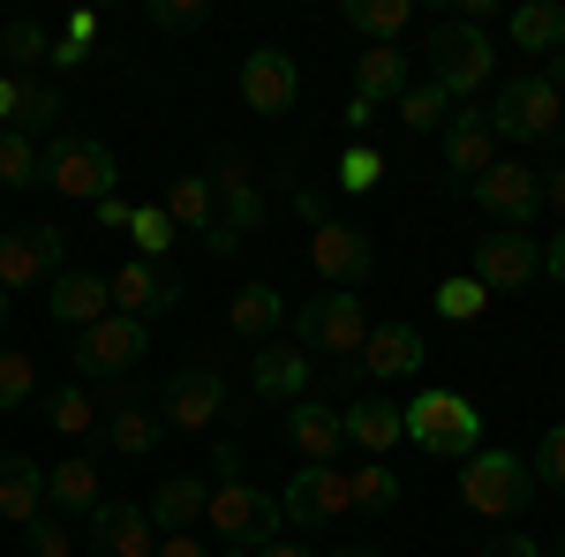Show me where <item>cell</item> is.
I'll list each match as a JSON object with an SVG mask.
<instances>
[{
	"instance_id": "6da1fadb",
	"label": "cell",
	"mask_w": 565,
	"mask_h": 557,
	"mask_svg": "<svg viewBox=\"0 0 565 557\" xmlns=\"http://www.w3.org/2000/svg\"><path fill=\"white\" fill-rule=\"evenodd\" d=\"M39 189L84 196V204H98V196H121V159H114L98 136L61 129V136H53V143L39 151Z\"/></svg>"
},
{
	"instance_id": "7a4b0ae2",
	"label": "cell",
	"mask_w": 565,
	"mask_h": 557,
	"mask_svg": "<svg viewBox=\"0 0 565 557\" xmlns=\"http://www.w3.org/2000/svg\"><path fill=\"white\" fill-rule=\"evenodd\" d=\"M399 422H407V437H415L423 452H437V460H476L482 452L476 399H460V392H445V385H423L415 407H399Z\"/></svg>"
},
{
	"instance_id": "3957f363",
	"label": "cell",
	"mask_w": 565,
	"mask_h": 557,
	"mask_svg": "<svg viewBox=\"0 0 565 557\" xmlns=\"http://www.w3.org/2000/svg\"><path fill=\"white\" fill-rule=\"evenodd\" d=\"M460 505L482 519H521L535 505V474L521 452H476L460 460Z\"/></svg>"
},
{
	"instance_id": "277c9868",
	"label": "cell",
	"mask_w": 565,
	"mask_h": 557,
	"mask_svg": "<svg viewBox=\"0 0 565 557\" xmlns=\"http://www.w3.org/2000/svg\"><path fill=\"white\" fill-rule=\"evenodd\" d=\"M204 527H212L226 550H264L279 535V497L257 490V482H212V505H204Z\"/></svg>"
},
{
	"instance_id": "5b68a950",
	"label": "cell",
	"mask_w": 565,
	"mask_h": 557,
	"mask_svg": "<svg viewBox=\"0 0 565 557\" xmlns=\"http://www.w3.org/2000/svg\"><path fill=\"white\" fill-rule=\"evenodd\" d=\"M490 76H498L490 31H482V23H437L430 31V84L445 90V98H476Z\"/></svg>"
},
{
	"instance_id": "8992f818",
	"label": "cell",
	"mask_w": 565,
	"mask_h": 557,
	"mask_svg": "<svg viewBox=\"0 0 565 557\" xmlns=\"http://www.w3.org/2000/svg\"><path fill=\"white\" fill-rule=\"evenodd\" d=\"M490 136H558L565 129V90L551 84V76H505L498 84V98H490Z\"/></svg>"
},
{
	"instance_id": "52a82bcc",
	"label": "cell",
	"mask_w": 565,
	"mask_h": 557,
	"mask_svg": "<svg viewBox=\"0 0 565 557\" xmlns=\"http://www.w3.org/2000/svg\"><path fill=\"white\" fill-rule=\"evenodd\" d=\"M68 271V234L61 226H15L0 234V294H39Z\"/></svg>"
},
{
	"instance_id": "ba28073f",
	"label": "cell",
	"mask_w": 565,
	"mask_h": 557,
	"mask_svg": "<svg viewBox=\"0 0 565 557\" xmlns=\"http://www.w3.org/2000/svg\"><path fill=\"white\" fill-rule=\"evenodd\" d=\"M362 340H370L362 294H340V287H324L317 301H302V332H295V346H302V354L348 362V354H362Z\"/></svg>"
},
{
	"instance_id": "9c48e42d",
	"label": "cell",
	"mask_w": 565,
	"mask_h": 557,
	"mask_svg": "<svg viewBox=\"0 0 565 557\" xmlns=\"http://www.w3.org/2000/svg\"><path fill=\"white\" fill-rule=\"evenodd\" d=\"M143 346H151V324H136V317L114 309V317H98L90 332H76L68 362H76L84 377H106V385H114V377H129L136 362H143Z\"/></svg>"
},
{
	"instance_id": "30bf717a",
	"label": "cell",
	"mask_w": 565,
	"mask_h": 557,
	"mask_svg": "<svg viewBox=\"0 0 565 557\" xmlns=\"http://www.w3.org/2000/svg\"><path fill=\"white\" fill-rule=\"evenodd\" d=\"M264 226V196H257V181H249V167H226L212 173V234H204V249L212 257H234L242 249V234H257Z\"/></svg>"
},
{
	"instance_id": "8fae6325",
	"label": "cell",
	"mask_w": 565,
	"mask_h": 557,
	"mask_svg": "<svg viewBox=\"0 0 565 557\" xmlns=\"http://www.w3.org/2000/svg\"><path fill=\"white\" fill-rule=\"evenodd\" d=\"M535 271H543V242L498 226L490 242H476V271L468 279H476L482 294H521V287H535Z\"/></svg>"
},
{
	"instance_id": "7c38bea8",
	"label": "cell",
	"mask_w": 565,
	"mask_h": 557,
	"mask_svg": "<svg viewBox=\"0 0 565 557\" xmlns=\"http://www.w3.org/2000/svg\"><path fill=\"white\" fill-rule=\"evenodd\" d=\"M309 264H317V279H324V287H340V294H362V279L377 271V249H370V234H362V226H340V218H324V226L309 234Z\"/></svg>"
},
{
	"instance_id": "4fadbf2b",
	"label": "cell",
	"mask_w": 565,
	"mask_h": 557,
	"mask_svg": "<svg viewBox=\"0 0 565 557\" xmlns=\"http://www.w3.org/2000/svg\"><path fill=\"white\" fill-rule=\"evenodd\" d=\"M354 513V497H348V474L340 468H302L287 490H279V519H295V527H340V519Z\"/></svg>"
},
{
	"instance_id": "5bb4252c",
	"label": "cell",
	"mask_w": 565,
	"mask_h": 557,
	"mask_svg": "<svg viewBox=\"0 0 565 557\" xmlns=\"http://www.w3.org/2000/svg\"><path fill=\"white\" fill-rule=\"evenodd\" d=\"M242 106L264 114V121L295 114V106H302V61H287L279 45H257V53L242 61Z\"/></svg>"
},
{
	"instance_id": "9a60e30c",
	"label": "cell",
	"mask_w": 565,
	"mask_h": 557,
	"mask_svg": "<svg viewBox=\"0 0 565 557\" xmlns=\"http://www.w3.org/2000/svg\"><path fill=\"white\" fill-rule=\"evenodd\" d=\"M476 204L498 226H513V234H527V218L543 212V173L521 167V159H498L490 173H476Z\"/></svg>"
},
{
	"instance_id": "2e32d148",
	"label": "cell",
	"mask_w": 565,
	"mask_h": 557,
	"mask_svg": "<svg viewBox=\"0 0 565 557\" xmlns=\"http://www.w3.org/2000/svg\"><path fill=\"white\" fill-rule=\"evenodd\" d=\"M218 407H226V377H218L212 362H189V369L167 377V415L159 422L167 429H212Z\"/></svg>"
},
{
	"instance_id": "e0dca14e",
	"label": "cell",
	"mask_w": 565,
	"mask_h": 557,
	"mask_svg": "<svg viewBox=\"0 0 565 557\" xmlns=\"http://www.w3.org/2000/svg\"><path fill=\"white\" fill-rule=\"evenodd\" d=\"M45 317L61 324V332H90L98 317H114V294H106V271H84V264H68L53 287H45Z\"/></svg>"
},
{
	"instance_id": "ac0fdd59",
	"label": "cell",
	"mask_w": 565,
	"mask_h": 557,
	"mask_svg": "<svg viewBox=\"0 0 565 557\" xmlns=\"http://www.w3.org/2000/svg\"><path fill=\"white\" fill-rule=\"evenodd\" d=\"M106 294H114V309H121V317H136V324H151V317L181 309V287L159 271V264H143V257L121 264V271L106 279Z\"/></svg>"
},
{
	"instance_id": "d6986e66",
	"label": "cell",
	"mask_w": 565,
	"mask_h": 557,
	"mask_svg": "<svg viewBox=\"0 0 565 557\" xmlns=\"http://www.w3.org/2000/svg\"><path fill=\"white\" fill-rule=\"evenodd\" d=\"M90 550H98V557H151V550H159V527H151L143 505L106 497V505L90 513Z\"/></svg>"
},
{
	"instance_id": "ffe728a7",
	"label": "cell",
	"mask_w": 565,
	"mask_h": 557,
	"mask_svg": "<svg viewBox=\"0 0 565 557\" xmlns=\"http://www.w3.org/2000/svg\"><path fill=\"white\" fill-rule=\"evenodd\" d=\"M287 444L302 452V468H332L340 444H348L340 407H324V399H295V407H287Z\"/></svg>"
},
{
	"instance_id": "44dd1931",
	"label": "cell",
	"mask_w": 565,
	"mask_h": 557,
	"mask_svg": "<svg viewBox=\"0 0 565 557\" xmlns=\"http://www.w3.org/2000/svg\"><path fill=\"white\" fill-rule=\"evenodd\" d=\"M309 369H317V362H309L295 340H264L257 362H249V385H257L264 399H287V407H295V399H309Z\"/></svg>"
},
{
	"instance_id": "7402d4cb",
	"label": "cell",
	"mask_w": 565,
	"mask_h": 557,
	"mask_svg": "<svg viewBox=\"0 0 565 557\" xmlns=\"http://www.w3.org/2000/svg\"><path fill=\"white\" fill-rule=\"evenodd\" d=\"M204 505H212V482H204V474H174V482H159V490H151V505H143V513H151L159 535H189V527L204 519Z\"/></svg>"
},
{
	"instance_id": "603a6c76",
	"label": "cell",
	"mask_w": 565,
	"mask_h": 557,
	"mask_svg": "<svg viewBox=\"0 0 565 557\" xmlns=\"http://www.w3.org/2000/svg\"><path fill=\"white\" fill-rule=\"evenodd\" d=\"M39 513H45V468L23 460V452H8L0 460V527H31Z\"/></svg>"
},
{
	"instance_id": "cb8c5ba5",
	"label": "cell",
	"mask_w": 565,
	"mask_h": 557,
	"mask_svg": "<svg viewBox=\"0 0 565 557\" xmlns=\"http://www.w3.org/2000/svg\"><path fill=\"white\" fill-rule=\"evenodd\" d=\"M106 505V490H98V460H61V468H45V513L76 519V513H98Z\"/></svg>"
},
{
	"instance_id": "d4e9b609",
	"label": "cell",
	"mask_w": 565,
	"mask_h": 557,
	"mask_svg": "<svg viewBox=\"0 0 565 557\" xmlns=\"http://www.w3.org/2000/svg\"><path fill=\"white\" fill-rule=\"evenodd\" d=\"M445 167L468 173V181L498 167V136H490V121H482L476 106H460V114L445 121Z\"/></svg>"
},
{
	"instance_id": "484cf974",
	"label": "cell",
	"mask_w": 565,
	"mask_h": 557,
	"mask_svg": "<svg viewBox=\"0 0 565 557\" xmlns=\"http://www.w3.org/2000/svg\"><path fill=\"white\" fill-rule=\"evenodd\" d=\"M362 369H370V377H415V369H423V332H415V324H370Z\"/></svg>"
},
{
	"instance_id": "4316f807",
	"label": "cell",
	"mask_w": 565,
	"mask_h": 557,
	"mask_svg": "<svg viewBox=\"0 0 565 557\" xmlns=\"http://www.w3.org/2000/svg\"><path fill=\"white\" fill-rule=\"evenodd\" d=\"M340 429H348V444H362V452H392L399 437H407V422H399V407L392 399H354L348 415H340Z\"/></svg>"
},
{
	"instance_id": "83f0119b",
	"label": "cell",
	"mask_w": 565,
	"mask_h": 557,
	"mask_svg": "<svg viewBox=\"0 0 565 557\" xmlns=\"http://www.w3.org/2000/svg\"><path fill=\"white\" fill-rule=\"evenodd\" d=\"M407 84H415V68H407V53H399V45H370V53L354 61V98H370V106L399 98Z\"/></svg>"
},
{
	"instance_id": "f1b7e54d",
	"label": "cell",
	"mask_w": 565,
	"mask_h": 557,
	"mask_svg": "<svg viewBox=\"0 0 565 557\" xmlns=\"http://www.w3.org/2000/svg\"><path fill=\"white\" fill-rule=\"evenodd\" d=\"M226 324H234L242 340H271V332L287 324V294H279V287H264V279H249V287L234 294V309H226Z\"/></svg>"
},
{
	"instance_id": "f546056e",
	"label": "cell",
	"mask_w": 565,
	"mask_h": 557,
	"mask_svg": "<svg viewBox=\"0 0 565 557\" xmlns=\"http://www.w3.org/2000/svg\"><path fill=\"white\" fill-rule=\"evenodd\" d=\"M513 45L551 61V53L565 45V8L558 0H521V8H513Z\"/></svg>"
},
{
	"instance_id": "4dcf8cb0",
	"label": "cell",
	"mask_w": 565,
	"mask_h": 557,
	"mask_svg": "<svg viewBox=\"0 0 565 557\" xmlns=\"http://www.w3.org/2000/svg\"><path fill=\"white\" fill-rule=\"evenodd\" d=\"M159 212L174 218V234H212V181H204V173H181V181H167Z\"/></svg>"
},
{
	"instance_id": "1f68e13d",
	"label": "cell",
	"mask_w": 565,
	"mask_h": 557,
	"mask_svg": "<svg viewBox=\"0 0 565 557\" xmlns=\"http://www.w3.org/2000/svg\"><path fill=\"white\" fill-rule=\"evenodd\" d=\"M98 422H106V452H121V460H151V452H159V437H167V422H159V415H143V407L98 415Z\"/></svg>"
},
{
	"instance_id": "d6a6232c",
	"label": "cell",
	"mask_w": 565,
	"mask_h": 557,
	"mask_svg": "<svg viewBox=\"0 0 565 557\" xmlns=\"http://www.w3.org/2000/svg\"><path fill=\"white\" fill-rule=\"evenodd\" d=\"M15 136H31L39 143L45 129H61V90L39 84V76H15V121H8Z\"/></svg>"
},
{
	"instance_id": "836d02e7",
	"label": "cell",
	"mask_w": 565,
	"mask_h": 557,
	"mask_svg": "<svg viewBox=\"0 0 565 557\" xmlns=\"http://www.w3.org/2000/svg\"><path fill=\"white\" fill-rule=\"evenodd\" d=\"M340 15H348V31H362L370 45H392L407 23H415V8H407V0H348Z\"/></svg>"
},
{
	"instance_id": "e575fe53",
	"label": "cell",
	"mask_w": 565,
	"mask_h": 557,
	"mask_svg": "<svg viewBox=\"0 0 565 557\" xmlns=\"http://www.w3.org/2000/svg\"><path fill=\"white\" fill-rule=\"evenodd\" d=\"M445 121H452V98H445L430 76L399 90V129H407V136H430V129H445Z\"/></svg>"
},
{
	"instance_id": "d590c367",
	"label": "cell",
	"mask_w": 565,
	"mask_h": 557,
	"mask_svg": "<svg viewBox=\"0 0 565 557\" xmlns=\"http://www.w3.org/2000/svg\"><path fill=\"white\" fill-rule=\"evenodd\" d=\"M45 429H61V437H90V429H98V399H90L84 385L45 392Z\"/></svg>"
},
{
	"instance_id": "8d00e7d4",
	"label": "cell",
	"mask_w": 565,
	"mask_h": 557,
	"mask_svg": "<svg viewBox=\"0 0 565 557\" xmlns=\"http://www.w3.org/2000/svg\"><path fill=\"white\" fill-rule=\"evenodd\" d=\"M0 53H8V68H23V76H31V68L53 61V39H45V23L23 15V23H8V31H0Z\"/></svg>"
},
{
	"instance_id": "74e56055",
	"label": "cell",
	"mask_w": 565,
	"mask_h": 557,
	"mask_svg": "<svg viewBox=\"0 0 565 557\" xmlns=\"http://www.w3.org/2000/svg\"><path fill=\"white\" fill-rule=\"evenodd\" d=\"M129 242H136V257L143 264H159L167 249H174L181 234H174V218L159 212V204H136V218H129Z\"/></svg>"
},
{
	"instance_id": "f35d334b",
	"label": "cell",
	"mask_w": 565,
	"mask_h": 557,
	"mask_svg": "<svg viewBox=\"0 0 565 557\" xmlns=\"http://www.w3.org/2000/svg\"><path fill=\"white\" fill-rule=\"evenodd\" d=\"M348 497H354V513H392L399 505V474L370 460L362 474H348Z\"/></svg>"
},
{
	"instance_id": "ab89813d",
	"label": "cell",
	"mask_w": 565,
	"mask_h": 557,
	"mask_svg": "<svg viewBox=\"0 0 565 557\" xmlns=\"http://www.w3.org/2000/svg\"><path fill=\"white\" fill-rule=\"evenodd\" d=\"M0 189H39V143L0 129Z\"/></svg>"
},
{
	"instance_id": "60d3db41",
	"label": "cell",
	"mask_w": 565,
	"mask_h": 557,
	"mask_svg": "<svg viewBox=\"0 0 565 557\" xmlns=\"http://www.w3.org/2000/svg\"><path fill=\"white\" fill-rule=\"evenodd\" d=\"M31 392H39V362H31L23 346H0V415H8V407H23Z\"/></svg>"
},
{
	"instance_id": "b9f144b4",
	"label": "cell",
	"mask_w": 565,
	"mask_h": 557,
	"mask_svg": "<svg viewBox=\"0 0 565 557\" xmlns=\"http://www.w3.org/2000/svg\"><path fill=\"white\" fill-rule=\"evenodd\" d=\"M482 309H490V294H482V287H476V279H468V271L437 287V317H445V324H476Z\"/></svg>"
},
{
	"instance_id": "7bdbcfd3",
	"label": "cell",
	"mask_w": 565,
	"mask_h": 557,
	"mask_svg": "<svg viewBox=\"0 0 565 557\" xmlns=\"http://www.w3.org/2000/svg\"><path fill=\"white\" fill-rule=\"evenodd\" d=\"M527 474H535V490H558V497H565V422L543 429V444H535Z\"/></svg>"
},
{
	"instance_id": "ee69618b",
	"label": "cell",
	"mask_w": 565,
	"mask_h": 557,
	"mask_svg": "<svg viewBox=\"0 0 565 557\" xmlns=\"http://www.w3.org/2000/svg\"><path fill=\"white\" fill-rule=\"evenodd\" d=\"M377 173H385V159H377L370 143H348V151H340V189H348V196H370Z\"/></svg>"
},
{
	"instance_id": "f6af8a7d",
	"label": "cell",
	"mask_w": 565,
	"mask_h": 557,
	"mask_svg": "<svg viewBox=\"0 0 565 557\" xmlns=\"http://www.w3.org/2000/svg\"><path fill=\"white\" fill-rule=\"evenodd\" d=\"M23 550H31V557H68V550H76V543H68V519L39 513L31 527H23Z\"/></svg>"
},
{
	"instance_id": "bcb514c9",
	"label": "cell",
	"mask_w": 565,
	"mask_h": 557,
	"mask_svg": "<svg viewBox=\"0 0 565 557\" xmlns=\"http://www.w3.org/2000/svg\"><path fill=\"white\" fill-rule=\"evenodd\" d=\"M151 23H159V31H204L212 8H204V0H151Z\"/></svg>"
},
{
	"instance_id": "7dc6e473",
	"label": "cell",
	"mask_w": 565,
	"mask_h": 557,
	"mask_svg": "<svg viewBox=\"0 0 565 557\" xmlns=\"http://www.w3.org/2000/svg\"><path fill=\"white\" fill-rule=\"evenodd\" d=\"M90 212H98V226H114V234H129L136 204H129V196H98V204H90Z\"/></svg>"
},
{
	"instance_id": "c3c4849f",
	"label": "cell",
	"mask_w": 565,
	"mask_h": 557,
	"mask_svg": "<svg viewBox=\"0 0 565 557\" xmlns=\"http://www.w3.org/2000/svg\"><path fill=\"white\" fill-rule=\"evenodd\" d=\"M482 557H543L535 535H498V543H482Z\"/></svg>"
},
{
	"instance_id": "681fc988",
	"label": "cell",
	"mask_w": 565,
	"mask_h": 557,
	"mask_svg": "<svg viewBox=\"0 0 565 557\" xmlns=\"http://www.w3.org/2000/svg\"><path fill=\"white\" fill-rule=\"evenodd\" d=\"M151 557H212V543H196V535H159Z\"/></svg>"
},
{
	"instance_id": "f907efd6",
	"label": "cell",
	"mask_w": 565,
	"mask_h": 557,
	"mask_svg": "<svg viewBox=\"0 0 565 557\" xmlns=\"http://www.w3.org/2000/svg\"><path fill=\"white\" fill-rule=\"evenodd\" d=\"M90 53L84 45H68V39H53V61H45V68H61V76H68V68H84Z\"/></svg>"
},
{
	"instance_id": "816d5d0a",
	"label": "cell",
	"mask_w": 565,
	"mask_h": 557,
	"mask_svg": "<svg viewBox=\"0 0 565 557\" xmlns=\"http://www.w3.org/2000/svg\"><path fill=\"white\" fill-rule=\"evenodd\" d=\"M543 271H551V279H558V287H565V226H558V234H551V242H543Z\"/></svg>"
},
{
	"instance_id": "f5cc1de1",
	"label": "cell",
	"mask_w": 565,
	"mask_h": 557,
	"mask_svg": "<svg viewBox=\"0 0 565 557\" xmlns=\"http://www.w3.org/2000/svg\"><path fill=\"white\" fill-rule=\"evenodd\" d=\"M348 129H354V136L377 129V106H370V98H348Z\"/></svg>"
},
{
	"instance_id": "db71d44e",
	"label": "cell",
	"mask_w": 565,
	"mask_h": 557,
	"mask_svg": "<svg viewBox=\"0 0 565 557\" xmlns=\"http://www.w3.org/2000/svg\"><path fill=\"white\" fill-rule=\"evenodd\" d=\"M90 39H98V15L76 8V15H68V45H90Z\"/></svg>"
},
{
	"instance_id": "11a10c76",
	"label": "cell",
	"mask_w": 565,
	"mask_h": 557,
	"mask_svg": "<svg viewBox=\"0 0 565 557\" xmlns=\"http://www.w3.org/2000/svg\"><path fill=\"white\" fill-rule=\"evenodd\" d=\"M295 212H302L309 226H324V196H317V189H295Z\"/></svg>"
},
{
	"instance_id": "9f6ffc18",
	"label": "cell",
	"mask_w": 565,
	"mask_h": 557,
	"mask_svg": "<svg viewBox=\"0 0 565 557\" xmlns=\"http://www.w3.org/2000/svg\"><path fill=\"white\" fill-rule=\"evenodd\" d=\"M543 212H558V218H565V167L543 181Z\"/></svg>"
},
{
	"instance_id": "6f0895ef",
	"label": "cell",
	"mask_w": 565,
	"mask_h": 557,
	"mask_svg": "<svg viewBox=\"0 0 565 557\" xmlns=\"http://www.w3.org/2000/svg\"><path fill=\"white\" fill-rule=\"evenodd\" d=\"M249 557H317V550H309V543H279V535H271V543H264V550H249Z\"/></svg>"
},
{
	"instance_id": "680465c9",
	"label": "cell",
	"mask_w": 565,
	"mask_h": 557,
	"mask_svg": "<svg viewBox=\"0 0 565 557\" xmlns=\"http://www.w3.org/2000/svg\"><path fill=\"white\" fill-rule=\"evenodd\" d=\"M15 121V76H0V129Z\"/></svg>"
},
{
	"instance_id": "91938a15",
	"label": "cell",
	"mask_w": 565,
	"mask_h": 557,
	"mask_svg": "<svg viewBox=\"0 0 565 557\" xmlns=\"http://www.w3.org/2000/svg\"><path fill=\"white\" fill-rule=\"evenodd\" d=\"M543 76H551V84L565 90V45H558V53H551V68H543Z\"/></svg>"
},
{
	"instance_id": "94428289",
	"label": "cell",
	"mask_w": 565,
	"mask_h": 557,
	"mask_svg": "<svg viewBox=\"0 0 565 557\" xmlns=\"http://www.w3.org/2000/svg\"><path fill=\"white\" fill-rule=\"evenodd\" d=\"M332 557H385V550H370V543H340Z\"/></svg>"
},
{
	"instance_id": "6125c7cd",
	"label": "cell",
	"mask_w": 565,
	"mask_h": 557,
	"mask_svg": "<svg viewBox=\"0 0 565 557\" xmlns=\"http://www.w3.org/2000/svg\"><path fill=\"white\" fill-rule=\"evenodd\" d=\"M8 309H15V301H8V294H0V332H8Z\"/></svg>"
},
{
	"instance_id": "be15d7a7",
	"label": "cell",
	"mask_w": 565,
	"mask_h": 557,
	"mask_svg": "<svg viewBox=\"0 0 565 557\" xmlns=\"http://www.w3.org/2000/svg\"><path fill=\"white\" fill-rule=\"evenodd\" d=\"M558 550H565V543H558Z\"/></svg>"
}]
</instances>
